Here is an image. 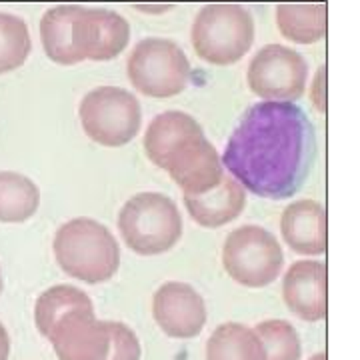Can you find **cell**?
<instances>
[{
  "label": "cell",
  "instance_id": "obj_1",
  "mask_svg": "<svg viewBox=\"0 0 360 360\" xmlns=\"http://www.w3.org/2000/svg\"><path fill=\"white\" fill-rule=\"evenodd\" d=\"M316 153L314 124L298 104L262 101L243 115L220 160L248 193L283 200L302 191Z\"/></svg>",
  "mask_w": 360,
  "mask_h": 360
},
{
  "label": "cell",
  "instance_id": "obj_2",
  "mask_svg": "<svg viewBox=\"0 0 360 360\" xmlns=\"http://www.w3.org/2000/svg\"><path fill=\"white\" fill-rule=\"evenodd\" d=\"M34 322L60 360H141L139 336L122 322L98 321L89 295L77 286L44 290L34 307Z\"/></svg>",
  "mask_w": 360,
  "mask_h": 360
},
{
  "label": "cell",
  "instance_id": "obj_3",
  "mask_svg": "<svg viewBox=\"0 0 360 360\" xmlns=\"http://www.w3.org/2000/svg\"><path fill=\"white\" fill-rule=\"evenodd\" d=\"M40 40L46 56L56 65L106 63L129 46L130 25L122 14L108 8L60 4L42 14Z\"/></svg>",
  "mask_w": 360,
  "mask_h": 360
},
{
  "label": "cell",
  "instance_id": "obj_4",
  "mask_svg": "<svg viewBox=\"0 0 360 360\" xmlns=\"http://www.w3.org/2000/svg\"><path fill=\"white\" fill-rule=\"evenodd\" d=\"M144 153L179 184L184 196L208 193L224 176L217 148L194 116L167 110L153 118L144 134Z\"/></svg>",
  "mask_w": 360,
  "mask_h": 360
},
{
  "label": "cell",
  "instance_id": "obj_5",
  "mask_svg": "<svg viewBox=\"0 0 360 360\" xmlns=\"http://www.w3.org/2000/svg\"><path fill=\"white\" fill-rule=\"evenodd\" d=\"M52 250L58 266L82 283H106L120 266V248L112 232L86 217L65 222L54 236Z\"/></svg>",
  "mask_w": 360,
  "mask_h": 360
},
{
  "label": "cell",
  "instance_id": "obj_6",
  "mask_svg": "<svg viewBox=\"0 0 360 360\" xmlns=\"http://www.w3.org/2000/svg\"><path fill=\"white\" fill-rule=\"evenodd\" d=\"M118 229L124 245L142 257L168 252L182 236V217L172 198L160 193L130 196L118 212Z\"/></svg>",
  "mask_w": 360,
  "mask_h": 360
},
{
  "label": "cell",
  "instance_id": "obj_7",
  "mask_svg": "<svg viewBox=\"0 0 360 360\" xmlns=\"http://www.w3.org/2000/svg\"><path fill=\"white\" fill-rule=\"evenodd\" d=\"M194 52L208 65L231 66L245 58L255 42V20L245 6L212 2L202 6L193 22Z\"/></svg>",
  "mask_w": 360,
  "mask_h": 360
},
{
  "label": "cell",
  "instance_id": "obj_8",
  "mask_svg": "<svg viewBox=\"0 0 360 360\" xmlns=\"http://www.w3.org/2000/svg\"><path fill=\"white\" fill-rule=\"evenodd\" d=\"M84 134L106 148L127 146L142 127L139 98L120 86H98L84 94L78 106Z\"/></svg>",
  "mask_w": 360,
  "mask_h": 360
},
{
  "label": "cell",
  "instance_id": "obj_9",
  "mask_svg": "<svg viewBox=\"0 0 360 360\" xmlns=\"http://www.w3.org/2000/svg\"><path fill=\"white\" fill-rule=\"evenodd\" d=\"M130 84L150 98H172L184 92L191 82V63L174 40L144 39L127 63Z\"/></svg>",
  "mask_w": 360,
  "mask_h": 360
},
{
  "label": "cell",
  "instance_id": "obj_10",
  "mask_svg": "<svg viewBox=\"0 0 360 360\" xmlns=\"http://www.w3.org/2000/svg\"><path fill=\"white\" fill-rule=\"evenodd\" d=\"M222 264L232 281L248 288H262L281 276L283 246L272 232L262 226H240L224 240Z\"/></svg>",
  "mask_w": 360,
  "mask_h": 360
},
{
  "label": "cell",
  "instance_id": "obj_11",
  "mask_svg": "<svg viewBox=\"0 0 360 360\" xmlns=\"http://www.w3.org/2000/svg\"><path fill=\"white\" fill-rule=\"evenodd\" d=\"M309 80V65L300 52L283 44H266L252 56L246 82L262 101H298Z\"/></svg>",
  "mask_w": 360,
  "mask_h": 360
},
{
  "label": "cell",
  "instance_id": "obj_12",
  "mask_svg": "<svg viewBox=\"0 0 360 360\" xmlns=\"http://www.w3.org/2000/svg\"><path fill=\"white\" fill-rule=\"evenodd\" d=\"M153 314L165 335L180 340L198 336L206 324L205 300L186 283L162 284L153 300Z\"/></svg>",
  "mask_w": 360,
  "mask_h": 360
},
{
  "label": "cell",
  "instance_id": "obj_13",
  "mask_svg": "<svg viewBox=\"0 0 360 360\" xmlns=\"http://www.w3.org/2000/svg\"><path fill=\"white\" fill-rule=\"evenodd\" d=\"M283 296L292 314L307 322L326 316V266L321 260L295 262L283 283Z\"/></svg>",
  "mask_w": 360,
  "mask_h": 360
},
{
  "label": "cell",
  "instance_id": "obj_14",
  "mask_svg": "<svg viewBox=\"0 0 360 360\" xmlns=\"http://www.w3.org/2000/svg\"><path fill=\"white\" fill-rule=\"evenodd\" d=\"M281 231L286 245L298 255L319 257L326 250V212L312 198H302L284 208Z\"/></svg>",
  "mask_w": 360,
  "mask_h": 360
},
{
  "label": "cell",
  "instance_id": "obj_15",
  "mask_svg": "<svg viewBox=\"0 0 360 360\" xmlns=\"http://www.w3.org/2000/svg\"><path fill=\"white\" fill-rule=\"evenodd\" d=\"M184 205L196 224L205 229H220L243 214L246 193L236 180L224 174L208 193L184 196Z\"/></svg>",
  "mask_w": 360,
  "mask_h": 360
},
{
  "label": "cell",
  "instance_id": "obj_16",
  "mask_svg": "<svg viewBox=\"0 0 360 360\" xmlns=\"http://www.w3.org/2000/svg\"><path fill=\"white\" fill-rule=\"evenodd\" d=\"M276 26L284 39L296 44H312L326 34V4L284 2L276 6Z\"/></svg>",
  "mask_w": 360,
  "mask_h": 360
},
{
  "label": "cell",
  "instance_id": "obj_17",
  "mask_svg": "<svg viewBox=\"0 0 360 360\" xmlns=\"http://www.w3.org/2000/svg\"><path fill=\"white\" fill-rule=\"evenodd\" d=\"M40 205V191L32 180L13 170H0V222L30 220Z\"/></svg>",
  "mask_w": 360,
  "mask_h": 360
},
{
  "label": "cell",
  "instance_id": "obj_18",
  "mask_svg": "<svg viewBox=\"0 0 360 360\" xmlns=\"http://www.w3.org/2000/svg\"><path fill=\"white\" fill-rule=\"evenodd\" d=\"M206 360H264V350L255 330L238 322H226L208 338Z\"/></svg>",
  "mask_w": 360,
  "mask_h": 360
},
{
  "label": "cell",
  "instance_id": "obj_19",
  "mask_svg": "<svg viewBox=\"0 0 360 360\" xmlns=\"http://www.w3.org/2000/svg\"><path fill=\"white\" fill-rule=\"evenodd\" d=\"M32 52V39L25 18L0 13V75H8L25 65Z\"/></svg>",
  "mask_w": 360,
  "mask_h": 360
},
{
  "label": "cell",
  "instance_id": "obj_20",
  "mask_svg": "<svg viewBox=\"0 0 360 360\" xmlns=\"http://www.w3.org/2000/svg\"><path fill=\"white\" fill-rule=\"evenodd\" d=\"M255 335L258 336L264 360H300L302 345L296 328L286 321H266L257 324Z\"/></svg>",
  "mask_w": 360,
  "mask_h": 360
},
{
  "label": "cell",
  "instance_id": "obj_21",
  "mask_svg": "<svg viewBox=\"0 0 360 360\" xmlns=\"http://www.w3.org/2000/svg\"><path fill=\"white\" fill-rule=\"evenodd\" d=\"M310 98L312 103L316 104V108L324 112V68L321 66V70L316 72V78H314V84H312V90H310Z\"/></svg>",
  "mask_w": 360,
  "mask_h": 360
},
{
  "label": "cell",
  "instance_id": "obj_22",
  "mask_svg": "<svg viewBox=\"0 0 360 360\" xmlns=\"http://www.w3.org/2000/svg\"><path fill=\"white\" fill-rule=\"evenodd\" d=\"M11 356V336L4 324L0 322V360H8Z\"/></svg>",
  "mask_w": 360,
  "mask_h": 360
},
{
  "label": "cell",
  "instance_id": "obj_23",
  "mask_svg": "<svg viewBox=\"0 0 360 360\" xmlns=\"http://www.w3.org/2000/svg\"><path fill=\"white\" fill-rule=\"evenodd\" d=\"M310 360H326V356H324V352H319V354H314Z\"/></svg>",
  "mask_w": 360,
  "mask_h": 360
},
{
  "label": "cell",
  "instance_id": "obj_24",
  "mask_svg": "<svg viewBox=\"0 0 360 360\" xmlns=\"http://www.w3.org/2000/svg\"><path fill=\"white\" fill-rule=\"evenodd\" d=\"M2 288H4V281H2V272H0V295H2Z\"/></svg>",
  "mask_w": 360,
  "mask_h": 360
}]
</instances>
